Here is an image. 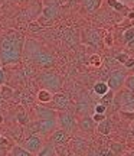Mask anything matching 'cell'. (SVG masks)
I'll use <instances>...</instances> for the list:
<instances>
[{
    "label": "cell",
    "instance_id": "cell-43",
    "mask_svg": "<svg viewBox=\"0 0 134 156\" xmlns=\"http://www.w3.org/2000/svg\"><path fill=\"white\" fill-rule=\"evenodd\" d=\"M0 123H3V116L0 114Z\"/></svg>",
    "mask_w": 134,
    "mask_h": 156
},
{
    "label": "cell",
    "instance_id": "cell-44",
    "mask_svg": "<svg viewBox=\"0 0 134 156\" xmlns=\"http://www.w3.org/2000/svg\"><path fill=\"white\" fill-rule=\"evenodd\" d=\"M131 130H133V134H134V123H133V126H131Z\"/></svg>",
    "mask_w": 134,
    "mask_h": 156
},
{
    "label": "cell",
    "instance_id": "cell-33",
    "mask_svg": "<svg viewBox=\"0 0 134 156\" xmlns=\"http://www.w3.org/2000/svg\"><path fill=\"white\" fill-rule=\"evenodd\" d=\"M124 67L127 68V69H134V56H130L129 59L125 61Z\"/></svg>",
    "mask_w": 134,
    "mask_h": 156
},
{
    "label": "cell",
    "instance_id": "cell-23",
    "mask_svg": "<svg viewBox=\"0 0 134 156\" xmlns=\"http://www.w3.org/2000/svg\"><path fill=\"white\" fill-rule=\"evenodd\" d=\"M16 122L17 123H20V124H29L30 123V120H29V116H28V113L25 112V110H20V112L16 114Z\"/></svg>",
    "mask_w": 134,
    "mask_h": 156
},
{
    "label": "cell",
    "instance_id": "cell-41",
    "mask_svg": "<svg viewBox=\"0 0 134 156\" xmlns=\"http://www.w3.org/2000/svg\"><path fill=\"white\" fill-rule=\"evenodd\" d=\"M127 45H129V48H133V49H134V39L131 41V42H129Z\"/></svg>",
    "mask_w": 134,
    "mask_h": 156
},
{
    "label": "cell",
    "instance_id": "cell-21",
    "mask_svg": "<svg viewBox=\"0 0 134 156\" xmlns=\"http://www.w3.org/2000/svg\"><path fill=\"white\" fill-rule=\"evenodd\" d=\"M10 156H32V153H29L23 146L15 145V146H12V149H10Z\"/></svg>",
    "mask_w": 134,
    "mask_h": 156
},
{
    "label": "cell",
    "instance_id": "cell-34",
    "mask_svg": "<svg viewBox=\"0 0 134 156\" xmlns=\"http://www.w3.org/2000/svg\"><path fill=\"white\" fill-rule=\"evenodd\" d=\"M9 143H10V142H9V139L0 134V146H2V147H7V149H9Z\"/></svg>",
    "mask_w": 134,
    "mask_h": 156
},
{
    "label": "cell",
    "instance_id": "cell-29",
    "mask_svg": "<svg viewBox=\"0 0 134 156\" xmlns=\"http://www.w3.org/2000/svg\"><path fill=\"white\" fill-rule=\"evenodd\" d=\"M89 62H91L94 67H100L101 64H102V59H101V56L98 55V54H94V55H91V59H89Z\"/></svg>",
    "mask_w": 134,
    "mask_h": 156
},
{
    "label": "cell",
    "instance_id": "cell-5",
    "mask_svg": "<svg viewBox=\"0 0 134 156\" xmlns=\"http://www.w3.org/2000/svg\"><path fill=\"white\" fill-rule=\"evenodd\" d=\"M127 78V74L124 73L123 69H114L110 75H108V81L107 85L111 90L112 93H117L124 87V81Z\"/></svg>",
    "mask_w": 134,
    "mask_h": 156
},
{
    "label": "cell",
    "instance_id": "cell-36",
    "mask_svg": "<svg viewBox=\"0 0 134 156\" xmlns=\"http://www.w3.org/2000/svg\"><path fill=\"white\" fill-rule=\"evenodd\" d=\"M100 156H114V153L110 151V147H105V149H102L100 152Z\"/></svg>",
    "mask_w": 134,
    "mask_h": 156
},
{
    "label": "cell",
    "instance_id": "cell-9",
    "mask_svg": "<svg viewBox=\"0 0 134 156\" xmlns=\"http://www.w3.org/2000/svg\"><path fill=\"white\" fill-rule=\"evenodd\" d=\"M42 146H43V143H42V140H40V137L38 134H32V136H29L28 139L23 142V147L29 153H32V155H36L40 151Z\"/></svg>",
    "mask_w": 134,
    "mask_h": 156
},
{
    "label": "cell",
    "instance_id": "cell-37",
    "mask_svg": "<svg viewBox=\"0 0 134 156\" xmlns=\"http://www.w3.org/2000/svg\"><path fill=\"white\" fill-rule=\"evenodd\" d=\"M121 114H123L125 119H129V120H134V113H129V112H121Z\"/></svg>",
    "mask_w": 134,
    "mask_h": 156
},
{
    "label": "cell",
    "instance_id": "cell-19",
    "mask_svg": "<svg viewBox=\"0 0 134 156\" xmlns=\"http://www.w3.org/2000/svg\"><path fill=\"white\" fill-rule=\"evenodd\" d=\"M108 91H110V88H108V85H107L105 81H97V83L94 84V93L97 95L102 97V95L107 94Z\"/></svg>",
    "mask_w": 134,
    "mask_h": 156
},
{
    "label": "cell",
    "instance_id": "cell-10",
    "mask_svg": "<svg viewBox=\"0 0 134 156\" xmlns=\"http://www.w3.org/2000/svg\"><path fill=\"white\" fill-rule=\"evenodd\" d=\"M35 114L38 117V120H56L58 119V113L50 107H45L43 104L35 107Z\"/></svg>",
    "mask_w": 134,
    "mask_h": 156
},
{
    "label": "cell",
    "instance_id": "cell-7",
    "mask_svg": "<svg viewBox=\"0 0 134 156\" xmlns=\"http://www.w3.org/2000/svg\"><path fill=\"white\" fill-rule=\"evenodd\" d=\"M55 56L52 55L50 52H46V51H42L39 49L36 52V55L33 56V61L39 65V67H52L55 64Z\"/></svg>",
    "mask_w": 134,
    "mask_h": 156
},
{
    "label": "cell",
    "instance_id": "cell-35",
    "mask_svg": "<svg viewBox=\"0 0 134 156\" xmlns=\"http://www.w3.org/2000/svg\"><path fill=\"white\" fill-rule=\"evenodd\" d=\"M6 84V73L3 68H0V87H3Z\"/></svg>",
    "mask_w": 134,
    "mask_h": 156
},
{
    "label": "cell",
    "instance_id": "cell-25",
    "mask_svg": "<svg viewBox=\"0 0 134 156\" xmlns=\"http://www.w3.org/2000/svg\"><path fill=\"white\" fill-rule=\"evenodd\" d=\"M114 94H115V93H112L111 90H110L107 94H104L101 97V98H102V100H101V104H104L105 107H108L111 103H114Z\"/></svg>",
    "mask_w": 134,
    "mask_h": 156
},
{
    "label": "cell",
    "instance_id": "cell-2",
    "mask_svg": "<svg viewBox=\"0 0 134 156\" xmlns=\"http://www.w3.org/2000/svg\"><path fill=\"white\" fill-rule=\"evenodd\" d=\"M40 84L45 87V90H49L50 93L55 94L62 87V80L58 73H43L39 75Z\"/></svg>",
    "mask_w": 134,
    "mask_h": 156
},
{
    "label": "cell",
    "instance_id": "cell-26",
    "mask_svg": "<svg viewBox=\"0 0 134 156\" xmlns=\"http://www.w3.org/2000/svg\"><path fill=\"white\" fill-rule=\"evenodd\" d=\"M124 87H125V90L134 93V74L133 75H127L125 81H124Z\"/></svg>",
    "mask_w": 134,
    "mask_h": 156
},
{
    "label": "cell",
    "instance_id": "cell-27",
    "mask_svg": "<svg viewBox=\"0 0 134 156\" xmlns=\"http://www.w3.org/2000/svg\"><path fill=\"white\" fill-rule=\"evenodd\" d=\"M123 38H124V42H125V44H129V42H131V41L134 39V28H129V29H125V32H124Z\"/></svg>",
    "mask_w": 134,
    "mask_h": 156
},
{
    "label": "cell",
    "instance_id": "cell-28",
    "mask_svg": "<svg viewBox=\"0 0 134 156\" xmlns=\"http://www.w3.org/2000/svg\"><path fill=\"white\" fill-rule=\"evenodd\" d=\"M130 58V55L127 54V52H118L117 55H115V61L118 62V64H125V61Z\"/></svg>",
    "mask_w": 134,
    "mask_h": 156
},
{
    "label": "cell",
    "instance_id": "cell-24",
    "mask_svg": "<svg viewBox=\"0 0 134 156\" xmlns=\"http://www.w3.org/2000/svg\"><path fill=\"white\" fill-rule=\"evenodd\" d=\"M0 94H2V97H3V100H10V98H13V90L10 88V87H7V85H3L2 87V90H0Z\"/></svg>",
    "mask_w": 134,
    "mask_h": 156
},
{
    "label": "cell",
    "instance_id": "cell-4",
    "mask_svg": "<svg viewBox=\"0 0 134 156\" xmlns=\"http://www.w3.org/2000/svg\"><path fill=\"white\" fill-rule=\"evenodd\" d=\"M134 101V93L125 88H121L114 94V103L123 108V112H131V106Z\"/></svg>",
    "mask_w": 134,
    "mask_h": 156
},
{
    "label": "cell",
    "instance_id": "cell-38",
    "mask_svg": "<svg viewBox=\"0 0 134 156\" xmlns=\"http://www.w3.org/2000/svg\"><path fill=\"white\" fill-rule=\"evenodd\" d=\"M7 152H9L7 147H2L0 146V156H7Z\"/></svg>",
    "mask_w": 134,
    "mask_h": 156
},
{
    "label": "cell",
    "instance_id": "cell-42",
    "mask_svg": "<svg viewBox=\"0 0 134 156\" xmlns=\"http://www.w3.org/2000/svg\"><path fill=\"white\" fill-rule=\"evenodd\" d=\"M3 103H5V100H3V97H2V94H0V106H2Z\"/></svg>",
    "mask_w": 134,
    "mask_h": 156
},
{
    "label": "cell",
    "instance_id": "cell-15",
    "mask_svg": "<svg viewBox=\"0 0 134 156\" xmlns=\"http://www.w3.org/2000/svg\"><path fill=\"white\" fill-rule=\"evenodd\" d=\"M107 5L110 6L111 9H114L115 12H118V13H129L130 12L129 7L120 0H107Z\"/></svg>",
    "mask_w": 134,
    "mask_h": 156
},
{
    "label": "cell",
    "instance_id": "cell-22",
    "mask_svg": "<svg viewBox=\"0 0 134 156\" xmlns=\"http://www.w3.org/2000/svg\"><path fill=\"white\" fill-rule=\"evenodd\" d=\"M110 151L114 153V156H120L125 151V146H124L123 143H111V145H110Z\"/></svg>",
    "mask_w": 134,
    "mask_h": 156
},
{
    "label": "cell",
    "instance_id": "cell-40",
    "mask_svg": "<svg viewBox=\"0 0 134 156\" xmlns=\"http://www.w3.org/2000/svg\"><path fill=\"white\" fill-rule=\"evenodd\" d=\"M127 17H129L130 20H134V10H130L129 13H127Z\"/></svg>",
    "mask_w": 134,
    "mask_h": 156
},
{
    "label": "cell",
    "instance_id": "cell-20",
    "mask_svg": "<svg viewBox=\"0 0 134 156\" xmlns=\"http://www.w3.org/2000/svg\"><path fill=\"white\" fill-rule=\"evenodd\" d=\"M82 5H84L85 10L88 13H92L95 12L101 5V0H82Z\"/></svg>",
    "mask_w": 134,
    "mask_h": 156
},
{
    "label": "cell",
    "instance_id": "cell-1",
    "mask_svg": "<svg viewBox=\"0 0 134 156\" xmlns=\"http://www.w3.org/2000/svg\"><path fill=\"white\" fill-rule=\"evenodd\" d=\"M23 36L10 32L0 36V62L3 65L17 64L22 59Z\"/></svg>",
    "mask_w": 134,
    "mask_h": 156
},
{
    "label": "cell",
    "instance_id": "cell-8",
    "mask_svg": "<svg viewBox=\"0 0 134 156\" xmlns=\"http://www.w3.org/2000/svg\"><path fill=\"white\" fill-rule=\"evenodd\" d=\"M71 140L69 133H67L65 130L62 129H56L50 133L49 137V143H52L53 146H62V145H68V142Z\"/></svg>",
    "mask_w": 134,
    "mask_h": 156
},
{
    "label": "cell",
    "instance_id": "cell-30",
    "mask_svg": "<svg viewBox=\"0 0 134 156\" xmlns=\"http://www.w3.org/2000/svg\"><path fill=\"white\" fill-rule=\"evenodd\" d=\"M94 112L97 113V114H105V113H107V107L104 106V104H101V103H98V104L95 106Z\"/></svg>",
    "mask_w": 134,
    "mask_h": 156
},
{
    "label": "cell",
    "instance_id": "cell-13",
    "mask_svg": "<svg viewBox=\"0 0 134 156\" xmlns=\"http://www.w3.org/2000/svg\"><path fill=\"white\" fill-rule=\"evenodd\" d=\"M79 129H81L82 132H87V133L92 132L95 129V122L92 120V117H89V116L82 117V119L79 120Z\"/></svg>",
    "mask_w": 134,
    "mask_h": 156
},
{
    "label": "cell",
    "instance_id": "cell-31",
    "mask_svg": "<svg viewBox=\"0 0 134 156\" xmlns=\"http://www.w3.org/2000/svg\"><path fill=\"white\" fill-rule=\"evenodd\" d=\"M98 41H100V38H98L97 32H95V30H91V32H89V42L94 45H98Z\"/></svg>",
    "mask_w": 134,
    "mask_h": 156
},
{
    "label": "cell",
    "instance_id": "cell-3",
    "mask_svg": "<svg viewBox=\"0 0 134 156\" xmlns=\"http://www.w3.org/2000/svg\"><path fill=\"white\" fill-rule=\"evenodd\" d=\"M28 129L32 133H39V134H50L53 130L58 127V122L56 120H36V122H30L26 124Z\"/></svg>",
    "mask_w": 134,
    "mask_h": 156
},
{
    "label": "cell",
    "instance_id": "cell-39",
    "mask_svg": "<svg viewBox=\"0 0 134 156\" xmlns=\"http://www.w3.org/2000/svg\"><path fill=\"white\" fill-rule=\"evenodd\" d=\"M105 45L107 46H112V41H111V35H108L105 38Z\"/></svg>",
    "mask_w": 134,
    "mask_h": 156
},
{
    "label": "cell",
    "instance_id": "cell-45",
    "mask_svg": "<svg viewBox=\"0 0 134 156\" xmlns=\"http://www.w3.org/2000/svg\"><path fill=\"white\" fill-rule=\"evenodd\" d=\"M19 2H22V0H19Z\"/></svg>",
    "mask_w": 134,
    "mask_h": 156
},
{
    "label": "cell",
    "instance_id": "cell-18",
    "mask_svg": "<svg viewBox=\"0 0 134 156\" xmlns=\"http://www.w3.org/2000/svg\"><path fill=\"white\" fill-rule=\"evenodd\" d=\"M36 156H56L55 152V146L52 143H46L40 147V151L36 153Z\"/></svg>",
    "mask_w": 134,
    "mask_h": 156
},
{
    "label": "cell",
    "instance_id": "cell-17",
    "mask_svg": "<svg viewBox=\"0 0 134 156\" xmlns=\"http://www.w3.org/2000/svg\"><path fill=\"white\" fill-rule=\"evenodd\" d=\"M97 130H98V133L102 134V136H107V134L111 133V122H110V119H105V120H102V122L98 123Z\"/></svg>",
    "mask_w": 134,
    "mask_h": 156
},
{
    "label": "cell",
    "instance_id": "cell-12",
    "mask_svg": "<svg viewBox=\"0 0 134 156\" xmlns=\"http://www.w3.org/2000/svg\"><path fill=\"white\" fill-rule=\"evenodd\" d=\"M50 103H53L56 108L64 110V112H67L68 108H69V98L65 94H61V93H55Z\"/></svg>",
    "mask_w": 134,
    "mask_h": 156
},
{
    "label": "cell",
    "instance_id": "cell-14",
    "mask_svg": "<svg viewBox=\"0 0 134 156\" xmlns=\"http://www.w3.org/2000/svg\"><path fill=\"white\" fill-rule=\"evenodd\" d=\"M72 149L77 152V153L82 155V153L88 149V143H87L82 137H74L72 139Z\"/></svg>",
    "mask_w": 134,
    "mask_h": 156
},
{
    "label": "cell",
    "instance_id": "cell-6",
    "mask_svg": "<svg viewBox=\"0 0 134 156\" xmlns=\"http://www.w3.org/2000/svg\"><path fill=\"white\" fill-rule=\"evenodd\" d=\"M56 122H58L59 129L65 130L67 133H72L74 130H75V127H77L75 117H74L72 113H69V112L58 113V119H56Z\"/></svg>",
    "mask_w": 134,
    "mask_h": 156
},
{
    "label": "cell",
    "instance_id": "cell-11",
    "mask_svg": "<svg viewBox=\"0 0 134 156\" xmlns=\"http://www.w3.org/2000/svg\"><path fill=\"white\" fill-rule=\"evenodd\" d=\"M58 13H59V7L56 3H52V5H48L43 7L42 10V19L46 20V22L52 23L58 17Z\"/></svg>",
    "mask_w": 134,
    "mask_h": 156
},
{
    "label": "cell",
    "instance_id": "cell-32",
    "mask_svg": "<svg viewBox=\"0 0 134 156\" xmlns=\"http://www.w3.org/2000/svg\"><path fill=\"white\" fill-rule=\"evenodd\" d=\"M105 119H107V114H97V113H94V116H92V120L95 123H100L102 120H105Z\"/></svg>",
    "mask_w": 134,
    "mask_h": 156
},
{
    "label": "cell",
    "instance_id": "cell-16",
    "mask_svg": "<svg viewBox=\"0 0 134 156\" xmlns=\"http://www.w3.org/2000/svg\"><path fill=\"white\" fill-rule=\"evenodd\" d=\"M52 97H53V93H50L49 90H39L38 94H36V98L39 101L40 104H46V103H50L52 101Z\"/></svg>",
    "mask_w": 134,
    "mask_h": 156
}]
</instances>
